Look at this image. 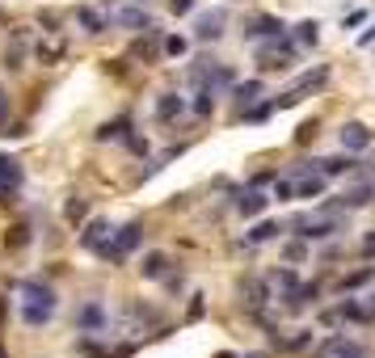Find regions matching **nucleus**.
I'll return each instance as SVG.
<instances>
[{"mask_svg": "<svg viewBox=\"0 0 375 358\" xmlns=\"http://www.w3.org/2000/svg\"><path fill=\"white\" fill-rule=\"evenodd\" d=\"M21 300H25V308H21V321L25 325H46L51 317H55V291L46 287V283H38V279H25L21 283Z\"/></svg>", "mask_w": 375, "mask_h": 358, "instance_id": "1", "label": "nucleus"}, {"mask_svg": "<svg viewBox=\"0 0 375 358\" xmlns=\"http://www.w3.org/2000/svg\"><path fill=\"white\" fill-rule=\"evenodd\" d=\"M139 241H144V224H122V228H114V232H110V241H106L101 257H106V262H122Z\"/></svg>", "mask_w": 375, "mask_h": 358, "instance_id": "2", "label": "nucleus"}, {"mask_svg": "<svg viewBox=\"0 0 375 358\" xmlns=\"http://www.w3.org/2000/svg\"><path fill=\"white\" fill-rule=\"evenodd\" d=\"M258 59H262V68H287L295 59V42H287L283 34H274V38H266L258 46Z\"/></svg>", "mask_w": 375, "mask_h": 358, "instance_id": "3", "label": "nucleus"}, {"mask_svg": "<svg viewBox=\"0 0 375 358\" xmlns=\"http://www.w3.org/2000/svg\"><path fill=\"white\" fill-rule=\"evenodd\" d=\"M295 232L304 236V241H325V236H333V232H342V219H312V215H300L295 219Z\"/></svg>", "mask_w": 375, "mask_h": 358, "instance_id": "4", "label": "nucleus"}, {"mask_svg": "<svg viewBox=\"0 0 375 358\" xmlns=\"http://www.w3.org/2000/svg\"><path fill=\"white\" fill-rule=\"evenodd\" d=\"M106 21H118V25H127V30H152V17H148V8H139V4L106 8Z\"/></svg>", "mask_w": 375, "mask_h": 358, "instance_id": "5", "label": "nucleus"}, {"mask_svg": "<svg viewBox=\"0 0 375 358\" xmlns=\"http://www.w3.org/2000/svg\"><path fill=\"white\" fill-rule=\"evenodd\" d=\"M63 55H68V38H59V34L38 38V46H34V59H38V63H46V68H51V63H59Z\"/></svg>", "mask_w": 375, "mask_h": 358, "instance_id": "6", "label": "nucleus"}, {"mask_svg": "<svg viewBox=\"0 0 375 358\" xmlns=\"http://www.w3.org/2000/svg\"><path fill=\"white\" fill-rule=\"evenodd\" d=\"M110 232H114V228H110V219H89V224H84V232H80V245H84V249H93V253H101V249H106V241H110Z\"/></svg>", "mask_w": 375, "mask_h": 358, "instance_id": "7", "label": "nucleus"}, {"mask_svg": "<svg viewBox=\"0 0 375 358\" xmlns=\"http://www.w3.org/2000/svg\"><path fill=\"white\" fill-rule=\"evenodd\" d=\"M371 139L375 135L363 127V122H346V127H342V148H346V152H367Z\"/></svg>", "mask_w": 375, "mask_h": 358, "instance_id": "8", "label": "nucleus"}, {"mask_svg": "<svg viewBox=\"0 0 375 358\" xmlns=\"http://www.w3.org/2000/svg\"><path fill=\"white\" fill-rule=\"evenodd\" d=\"M224 21H228V13H224V8L203 13V17H198V25H194V38H203V42H207V38H220V34H224Z\"/></svg>", "mask_w": 375, "mask_h": 358, "instance_id": "9", "label": "nucleus"}, {"mask_svg": "<svg viewBox=\"0 0 375 358\" xmlns=\"http://www.w3.org/2000/svg\"><path fill=\"white\" fill-rule=\"evenodd\" d=\"M241 300H245V308L253 312V317H262V308H266V283H258V279H245L241 283Z\"/></svg>", "mask_w": 375, "mask_h": 358, "instance_id": "10", "label": "nucleus"}, {"mask_svg": "<svg viewBox=\"0 0 375 358\" xmlns=\"http://www.w3.org/2000/svg\"><path fill=\"white\" fill-rule=\"evenodd\" d=\"M76 325H80L84 333H101V329L110 325V317H106V308H101V304H84V308L76 312Z\"/></svg>", "mask_w": 375, "mask_h": 358, "instance_id": "11", "label": "nucleus"}, {"mask_svg": "<svg viewBox=\"0 0 375 358\" xmlns=\"http://www.w3.org/2000/svg\"><path fill=\"white\" fill-rule=\"evenodd\" d=\"M321 354L325 358H367V350H363L359 342H346V338H325Z\"/></svg>", "mask_w": 375, "mask_h": 358, "instance_id": "12", "label": "nucleus"}, {"mask_svg": "<svg viewBox=\"0 0 375 358\" xmlns=\"http://www.w3.org/2000/svg\"><path fill=\"white\" fill-rule=\"evenodd\" d=\"M139 274L144 279H165L169 274V253H160V249H152V253H144V262H139Z\"/></svg>", "mask_w": 375, "mask_h": 358, "instance_id": "13", "label": "nucleus"}, {"mask_svg": "<svg viewBox=\"0 0 375 358\" xmlns=\"http://www.w3.org/2000/svg\"><path fill=\"white\" fill-rule=\"evenodd\" d=\"M375 198V181H363V186H350L342 198H338V207H346V211H355V207H367Z\"/></svg>", "mask_w": 375, "mask_h": 358, "instance_id": "14", "label": "nucleus"}, {"mask_svg": "<svg viewBox=\"0 0 375 358\" xmlns=\"http://www.w3.org/2000/svg\"><path fill=\"white\" fill-rule=\"evenodd\" d=\"M274 34H283V21L279 17H253L249 21V30H245V38H274Z\"/></svg>", "mask_w": 375, "mask_h": 358, "instance_id": "15", "label": "nucleus"}, {"mask_svg": "<svg viewBox=\"0 0 375 358\" xmlns=\"http://www.w3.org/2000/svg\"><path fill=\"white\" fill-rule=\"evenodd\" d=\"M329 84V68H317V72H308V76H300V84L291 89V97L300 101L304 93H317V89H325Z\"/></svg>", "mask_w": 375, "mask_h": 358, "instance_id": "16", "label": "nucleus"}, {"mask_svg": "<svg viewBox=\"0 0 375 358\" xmlns=\"http://www.w3.org/2000/svg\"><path fill=\"white\" fill-rule=\"evenodd\" d=\"M76 21H80V30H84V34H101V30L110 25V21H106V13H97V8H89V4H80V8H76Z\"/></svg>", "mask_w": 375, "mask_h": 358, "instance_id": "17", "label": "nucleus"}, {"mask_svg": "<svg viewBox=\"0 0 375 358\" xmlns=\"http://www.w3.org/2000/svg\"><path fill=\"white\" fill-rule=\"evenodd\" d=\"M182 110H186V101H182L177 93H160V97H156V118H160V122H173Z\"/></svg>", "mask_w": 375, "mask_h": 358, "instance_id": "18", "label": "nucleus"}, {"mask_svg": "<svg viewBox=\"0 0 375 358\" xmlns=\"http://www.w3.org/2000/svg\"><path fill=\"white\" fill-rule=\"evenodd\" d=\"M363 160H350V156H329V160H317V169H321V177H342V173H350V169H359Z\"/></svg>", "mask_w": 375, "mask_h": 358, "instance_id": "19", "label": "nucleus"}, {"mask_svg": "<svg viewBox=\"0 0 375 358\" xmlns=\"http://www.w3.org/2000/svg\"><path fill=\"white\" fill-rule=\"evenodd\" d=\"M266 203H270L266 194H258V190H245V194L236 198V211H241L245 219H253V215H262V211H266Z\"/></svg>", "mask_w": 375, "mask_h": 358, "instance_id": "20", "label": "nucleus"}, {"mask_svg": "<svg viewBox=\"0 0 375 358\" xmlns=\"http://www.w3.org/2000/svg\"><path fill=\"white\" fill-rule=\"evenodd\" d=\"M321 194H325V177H321V173L295 181V198H321Z\"/></svg>", "mask_w": 375, "mask_h": 358, "instance_id": "21", "label": "nucleus"}, {"mask_svg": "<svg viewBox=\"0 0 375 358\" xmlns=\"http://www.w3.org/2000/svg\"><path fill=\"white\" fill-rule=\"evenodd\" d=\"M338 317H346V321H355V325H367V321H371V317H367V308H363L359 300H342Z\"/></svg>", "mask_w": 375, "mask_h": 358, "instance_id": "22", "label": "nucleus"}, {"mask_svg": "<svg viewBox=\"0 0 375 358\" xmlns=\"http://www.w3.org/2000/svg\"><path fill=\"white\" fill-rule=\"evenodd\" d=\"M0 186H21V165L13 156H0Z\"/></svg>", "mask_w": 375, "mask_h": 358, "instance_id": "23", "label": "nucleus"}, {"mask_svg": "<svg viewBox=\"0 0 375 358\" xmlns=\"http://www.w3.org/2000/svg\"><path fill=\"white\" fill-rule=\"evenodd\" d=\"M295 38H300L304 46H317V42H321V21H300V25H295Z\"/></svg>", "mask_w": 375, "mask_h": 358, "instance_id": "24", "label": "nucleus"}, {"mask_svg": "<svg viewBox=\"0 0 375 358\" xmlns=\"http://www.w3.org/2000/svg\"><path fill=\"white\" fill-rule=\"evenodd\" d=\"M258 97H262V80H245V84H236V101H241V110L253 106Z\"/></svg>", "mask_w": 375, "mask_h": 358, "instance_id": "25", "label": "nucleus"}, {"mask_svg": "<svg viewBox=\"0 0 375 358\" xmlns=\"http://www.w3.org/2000/svg\"><path fill=\"white\" fill-rule=\"evenodd\" d=\"M375 279V266H367V270H355V274H346L342 279V291H359V287H367Z\"/></svg>", "mask_w": 375, "mask_h": 358, "instance_id": "26", "label": "nucleus"}, {"mask_svg": "<svg viewBox=\"0 0 375 358\" xmlns=\"http://www.w3.org/2000/svg\"><path fill=\"white\" fill-rule=\"evenodd\" d=\"M127 131H131V122H127V118H114V122H101L97 139H122Z\"/></svg>", "mask_w": 375, "mask_h": 358, "instance_id": "27", "label": "nucleus"}, {"mask_svg": "<svg viewBox=\"0 0 375 358\" xmlns=\"http://www.w3.org/2000/svg\"><path fill=\"white\" fill-rule=\"evenodd\" d=\"M279 232H283V228H279V224H270V219H266V224H258V228H253V232H249V245H266V241H274V236H279Z\"/></svg>", "mask_w": 375, "mask_h": 358, "instance_id": "28", "label": "nucleus"}, {"mask_svg": "<svg viewBox=\"0 0 375 358\" xmlns=\"http://www.w3.org/2000/svg\"><path fill=\"white\" fill-rule=\"evenodd\" d=\"M4 245H8V249H25V245H30V228H25V224H13V228L4 232Z\"/></svg>", "mask_w": 375, "mask_h": 358, "instance_id": "29", "label": "nucleus"}, {"mask_svg": "<svg viewBox=\"0 0 375 358\" xmlns=\"http://www.w3.org/2000/svg\"><path fill=\"white\" fill-rule=\"evenodd\" d=\"M215 110V89H198L194 93V114H211Z\"/></svg>", "mask_w": 375, "mask_h": 358, "instance_id": "30", "label": "nucleus"}, {"mask_svg": "<svg viewBox=\"0 0 375 358\" xmlns=\"http://www.w3.org/2000/svg\"><path fill=\"white\" fill-rule=\"evenodd\" d=\"M63 219H68V224H80V219H84V198H68Z\"/></svg>", "mask_w": 375, "mask_h": 358, "instance_id": "31", "label": "nucleus"}, {"mask_svg": "<svg viewBox=\"0 0 375 358\" xmlns=\"http://www.w3.org/2000/svg\"><path fill=\"white\" fill-rule=\"evenodd\" d=\"M186 46H190V42H186L182 34H169V38H165V55H173V59H177V55H186Z\"/></svg>", "mask_w": 375, "mask_h": 358, "instance_id": "32", "label": "nucleus"}, {"mask_svg": "<svg viewBox=\"0 0 375 358\" xmlns=\"http://www.w3.org/2000/svg\"><path fill=\"white\" fill-rule=\"evenodd\" d=\"M274 198H295V181L279 177V181H274Z\"/></svg>", "mask_w": 375, "mask_h": 358, "instance_id": "33", "label": "nucleus"}, {"mask_svg": "<svg viewBox=\"0 0 375 358\" xmlns=\"http://www.w3.org/2000/svg\"><path fill=\"white\" fill-rule=\"evenodd\" d=\"M304 257H308V245L304 241H291L287 245V262H304Z\"/></svg>", "mask_w": 375, "mask_h": 358, "instance_id": "34", "label": "nucleus"}, {"mask_svg": "<svg viewBox=\"0 0 375 358\" xmlns=\"http://www.w3.org/2000/svg\"><path fill=\"white\" fill-rule=\"evenodd\" d=\"M4 68H13V72L21 68V46H13V51H4Z\"/></svg>", "mask_w": 375, "mask_h": 358, "instance_id": "35", "label": "nucleus"}, {"mask_svg": "<svg viewBox=\"0 0 375 358\" xmlns=\"http://www.w3.org/2000/svg\"><path fill=\"white\" fill-rule=\"evenodd\" d=\"M169 8L182 17V13H190V8H194V0H169Z\"/></svg>", "mask_w": 375, "mask_h": 358, "instance_id": "36", "label": "nucleus"}, {"mask_svg": "<svg viewBox=\"0 0 375 358\" xmlns=\"http://www.w3.org/2000/svg\"><path fill=\"white\" fill-rule=\"evenodd\" d=\"M4 122H8V93L0 89V127H4Z\"/></svg>", "mask_w": 375, "mask_h": 358, "instance_id": "37", "label": "nucleus"}, {"mask_svg": "<svg viewBox=\"0 0 375 358\" xmlns=\"http://www.w3.org/2000/svg\"><path fill=\"white\" fill-rule=\"evenodd\" d=\"M371 42H375V25H367V30L359 34V46H371Z\"/></svg>", "mask_w": 375, "mask_h": 358, "instance_id": "38", "label": "nucleus"}, {"mask_svg": "<svg viewBox=\"0 0 375 358\" xmlns=\"http://www.w3.org/2000/svg\"><path fill=\"white\" fill-rule=\"evenodd\" d=\"M363 257H367V262H371V257H375V232H371V236H367V241H363Z\"/></svg>", "mask_w": 375, "mask_h": 358, "instance_id": "39", "label": "nucleus"}, {"mask_svg": "<svg viewBox=\"0 0 375 358\" xmlns=\"http://www.w3.org/2000/svg\"><path fill=\"white\" fill-rule=\"evenodd\" d=\"M363 308H367V317L375 321V295H367V304H363Z\"/></svg>", "mask_w": 375, "mask_h": 358, "instance_id": "40", "label": "nucleus"}, {"mask_svg": "<svg viewBox=\"0 0 375 358\" xmlns=\"http://www.w3.org/2000/svg\"><path fill=\"white\" fill-rule=\"evenodd\" d=\"M215 358H236V354H228V350H224V354H215Z\"/></svg>", "mask_w": 375, "mask_h": 358, "instance_id": "41", "label": "nucleus"}, {"mask_svg": "<svg viewBox=\"0 0 375 358\" xmlns=\"http://www.w3.org/2000/svg\"><path fill=\"white\" fill-rule=\"evenodd\" d=\"M245 358H270V354H245Z\"/></svg>", "mask_w": 375, "mask_h": 358, "instance_id": "42", "label": "nucleus"}]
</instances>
